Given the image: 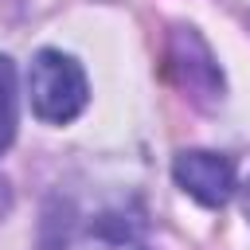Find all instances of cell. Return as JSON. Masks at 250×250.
<instances>
[{
  "label": "cell",
  "mask_w": 250,
  "mask_h": 250,
  "mask_svg": "<svg viewBox=\"0 0 250 250\" xmlns=\"http://www.w3.org/2000/svg\"><path fill=\"white\" fill-rule=\"evenodd\" d=\"M27 94H31V109L39 121L47 125H66L74 121L86 102H90V86H86V74L82 66L62 55V51H39L31 59V70H27Z\"/></svg>",
  "instance_id": "6da1fadb"
},
{
  "label": "cell",
  "mask_w": 250,
  "mask_h": 250,
  "mask_svg": "<svg viewBox=\"0 0 250 250\" xmlns=\"http://www.w3.org/2000/svg\"><path fill=\"white\" fill-rule=\"evenodd\" d=\"M168 74L172 82L195 102V105H211L223 98V70L211 59L207 43L195 35V27H176L172 43H168Z\"/></svg>",
  "instance_id": "7a4b0ae2"
},
{
  "label": "cell",
  "mask_w": 250,
  "mask_h": 250,
  "mask_svg": "<svg viewBox=\"0 0 250 250\" xmlns=\"http://www.w3.org/2000/svg\"><path fill=\"white\" fill-rule=\"evenodd\" d=\"M172 176L176 184L199 199L203 207H223L230 195H234V164L230 156L223 152H207V148H191V152H180L172 160Z\"/></svg>",
  "instance_id": "3957f363"
},
{
  "label": "cell",
  "mask_w": 250,
  "mask_h": 250,
  "mask_svg": "<svg viewBox=\"0 0 250 250\" xmlns=\"http://www.w3.org/2000/svg\"><path fill=\"white\" fill-rule=\"evenodd\" d=\"M47 250H145V238L129 215H86L62 223Z\"/></svg>",
  "instance_id": "277c9868"
},
{
  "label": "cell",
  "mask_w": 250,
  "mask_h": 250,
  "mask_svg": "<svg viewBox=\"0 0 250 250\" xmlns=\"http://www.w3.org/2000/svg\"><path fill=\"white\" fill-rule=\"evenodd\" d=\"M16 137V66L8 55H0V152Z\"/></svg>",
  "instance_id": "5b68a950"
},
{
  "label": "cell",
  "mask_w": 250,
  "mask_h": 250,
  "mask_svg": "<svg viewBox=\"0 0 250 250\" xmlns=\"http://www.w3.org/2000/svg\"><path fill=\"white\" fill-rule=\"evenodd\" d=\"M242 211H246V219H250V180H246V188H242Z\"/></svg>",
  "instance_id": "8992f818"
}]
</instances>
